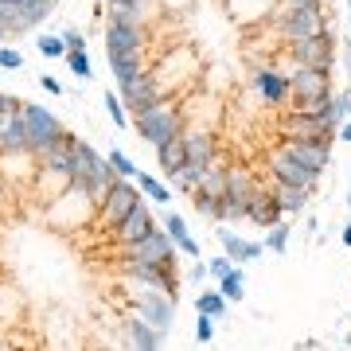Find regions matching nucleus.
Returning <instances> with one entry per match:
<instances>
[{"label":"nucleus","mask_w":351,"mask_h":351,"mask_svg":"<svg viewBox=\"0 0 351 351\" xmlns=\"http://www.w3.org/2000/svg\"><path fill=\"white\" fill-rule=\"evenodd\" d=\"M152 230H156V219H152V211L141 203V207H133L121 223L113 226V239L121 242V246H137L141 239H149Z\"/></svg>","instance_id":"obj_11"},{"label":"nucleus","mask_w":351,"mask_h":351,"mask_svg":"<svg viewBox=\"0 0 351 351\" xmlns=\"http://www.w3.org/2000/svg\"><path fill=\"white\" fill-rule=\"evenodd\" d=\"M172 184L176 188H184V191H195V184H199V168H195V164H184V168L172 176Z\"/></svg>","instance_id":"obj_36"},{"label":"nucleus","mask_w":351,"mask_h":351,"mask_svg":"<svg viewBox=\"0 0 351 351\" xmlns=\"http://www.w3.org/2000/svg\"><path fill=\"white\" fill-rule=\"evenodd\" d=\"M101 101H106V110H110L113 125H117V129H125V121H129V117H125V106H121V101L113 98V94H106V98H101Z\"/></svg>","instance_id":"obj_39"},{"label":"nucleus","mask_w":351,"mask_h":351,"mask_svg":"<svg viewBox=\"0 0 351 351\" xmlns=\"http://www.w3.org/2000/svg\"><path fill=\"white\" fill-rule=\"evenodd\" d=\"M4 121H8V117H4V113H0V129H4Z\"/></svg>","instance_id":"obj_48"},{"label":"nucleus","mask_w":351,"mask_h":351,"mask_svg":"<svg viewBox=\"0 0 351 351\" xmlns=\"http://www.w3.org/2000/svg\"><path fill=\"white\" fill-rule=\"evenodd\" d=\"M164 230L172 234V242L180 246V254H188V258H199V242L188 234V219H184V215L168 211V215H164Z\"/></svg>","instance_id":"obj_25"},{"label":"nucleus","mask_w":351,"mask_h":351,"mask_svg":"<svg viewBox=\"0 0 351 351\" xmlns=\"http://www.w3.org/2000/svg\"><path fill=\"white\" fill-rule=\"evenodd\" d=\"M324 32V12L320 4H308V8H293V12L281 16V36L289 43H301V39H313Z\"/></svg>","instance_id":"obj_8"},{"label":"nucleus","mask_w":351,"mask_h":351,"mask_svg":"<svg viewBox=\"0 0 351 351\" xmlns=\"http://www.w3.org/2000/svg\"><path fill=\"white\" fill-rule=\"evenodd\" d=\"M242 281H246V277H242V269L234 265L226 277H219V293H223L230 304H242L246 301V285H242Z\"/></svg>","instance_id":"obj_29"},{"label":"nucleus","mask_w":351,"mask_h":351,"mask_svg":"<svg viewBox=\"0 0 351 351\" xmlns=\"http://www.w3.org/2000/svg\"><path fill=\"white\" fill-rule=\"evenodd\" d=\"M39 51H43L47 59H66V43H63V36H39Z\"/></svg>","instance_id":"obj_34"},{"label":"nucleus","mask_w":351,"mask_h":351,"mask_svg":"<svg viewBox=\"0 0 351 351\" xmlns=\"http://www.w3.org/2000/svg\"><path fill=\"white\" fill-rule=\"evenodd\" d=\"M66 66H71L78 78H94V66H90L86 51H66Z\"/></svg>","instance_id":"obj_33"},{"label":"nucleus","mask_w":351,"mask_h":351,"mask_svg":"<svg viewBox=\"0 0 351 351\" xmlns=\"http://www.w3.org/2000/svg\"><path fill=\"white\" fill-rule=\"evenodd\" d=\"M351 117V94H332V125H343Z\"/></svg>","instance_id":"obj_35"},{"label":"nucleus","mask_w":351,"mask_h":351,"mask_svg":"<svg viewBox=\"0 0 351 351\" xmlns=\"http://www.w3.org/2000/svg\"><path fill=\"white\" fill-rule=\"evenodd\" d=\"M75 145H78V137H71V133L63 129V137H59L47 152H43V168L71 180V172H75Z\"/></svg>","instance_id":"obj_19"},{"label":"nucleus","mask_w":351,"mask_h":351,"mask_svg":"<svg viewBox=\"0 0 351 351\" xmlns=\"http://www.w3.org/2000/svg\"><path fill=\"white\" fill-rule=\"evenodd\" d=\"M125 277L129 281H141L145 289H168V293H176V269H168V265H149V262H129L125 258Z\"/></svg>","instance_id":"obj_14"},{"label":"nucleus","mask_w":351,"mask_h":351,"mask_svg":"<svg viewBox=\"0 0 351 351\" xmlns=\"http://www.w3.org/2000/svg\"><path fill=\"white\" fill-rule=\"evenodd\" d=\"M246 223L262 226V230L285 223V211H281V203H277V195H274V184H269V188H265V184L254 188L250 203H246Z\"/></svg>","instance_id":"obj_9"},{"label":"nucleus","mask_w":351,"mask_h":351,"mask_svg":"<svg viewBox=\"0 0 351 351\" xmlns=\"http://www.w3.org/2000/svg\"><path fill=\"white\" fill-rule=\"evenodd\" d=\"M274 195H277V203H281V211L285 215H297L304 203H308L313 188H293V184H277L274 180Z\"/></svg>","instance_id":"obj_27"},{"label":"nucleus","mask_w":351,"mask_h":351,"mask_svg":"<svg viewBox=\"0 0 351 351\" xmlns=\"http://www.w3.org/2000/svg\"><path fill=\"white\" fill-rule=\"evenodd\" d=\"M289 86H293V110H301L304 101L332 98L328 71H320V66H297V71L289 75Z\"/></svg>","instance_id":"obj_7"},{"label":"nucleus","mask_w":351,"mask_h":351,"mask_svg":"<svg viewBox=\"0 0 351 351\" xmlns=\"http://www.w3.org/2000/svg\"><path fill=\"white\" fill-rule=\"evenodd\" d=\"M281 137L285 141H316V145H332L336 125H328L324 117H316V113L289 110V117L281 121Z\"/></svg>","instance_id":"obj_6"},{"label":"nucleus","mask_w":351,"mask_h":351,"mask_svg":"<svg viewBox=\"0 0 351 351\" xmlns=\"http://www.w3.org/2000/svg\"><path fill=\"white\" fill-rule=\"evenodd\" d=\"M348 12H351V0H348Z\"/></svg>","instance_id":"obj_49"},{"label":"nucleus","mask_w":351,"mask_h":351,"mask_svg":"<svg viewBox=\"0 0 351 351\" xmlns=\"http://www.w3.org/2000/svg\"><path fill=\"white\" fill-rule=\"evenodd\" d=\"M230 269H234V262H230L226 254H223V258H211V262H207V274H211L215 281H219V277H226Z\"/></svg>","instance_id":"obj_40"},{"label":"nucleus","mask_w":351,"mask_h":351,"mask_svg":"<svg viewBox=\"0 0 351 351\" xmlns=\"http://www.w3.org/2000/svg\"><path fill=\"white\" fill-rule=\"evenodd\" d=\"M184 141H188V164L207 168V164L219 160V141H215V133H207V129L188 133V129H184Z\"/></svg>","instance_id":"obj_21"},{"label":"nucleus","mask_w":351,"mask_h":351,"mask_svg":"<svg viewBox=\"0 0 351 351\" xmlns=\"http://www.w3.org/2000/svg\"><path fill=\"white\" fill-rule=\"evenodd\" d=\"M98 351H110V348H98Z\"/></svg>","instance_id":"obj_51"},{"label":"nucleus","mask_w":351,"mask_h":351,"mask_svg":"<svg viewBox=\"0 0 351 351\" xmlns=\"http://www.w3.org/2000/svg\"><path fill=\"white\" fill-rule=\"evenodd\" d=\"M160 339H164L160 332L152 324H145L141 316H129L125 320V343L133 351H160Z\"/></svg>","instance_id":"obj_22"},{"label":"nucleus","mask_w":351,"mask_h":351,"mask_svg":"<svg viewBox=\"0 0 351 351\" xmlns=\"http://www.w3.org/2000/svg\"><path fill=\"white\" fill-rule=\"evenodd\" d=\"M133 121H137V133L149 141L152 149H160V145H168L172 137L184 133V121H180L176 106H168V101H156L152 110H145L141 117H133Z\"/></svg>","instance_id":"obj_1"},{"label":"nucleus","mask_w":351,"mask_h":351,"mask_svg":"<svg viewBox=\"0 0 351 351\" xmlns=\"http://www.w3.org/2000/svg\"><path fill=\"white\" fill-rule=\"evenodd\" d=\"M176 254H180V246L172 242V234L168 230H152L149 239H141L137 246H125V258L129 262H149V265H168V269H176Z\"/></svg>","instance_id":"obj_5"},{"label":"nucleus","mask_w":351,"mask_h":351,"mask_svg":"<svg viewBox=\"0 0 351 351\" xmlns=\"http://www.w3.org/2000/svg\"><path fill=\"white\" fill-rule=\"evenodd\" d=\"M110 4H125V8H133L137 16H145V12H149V0H110Z\"/></svg>","instance_id":"obj_44"},{"label":"nucleus","mask_w":351,"mask_h":351,"mask_svg":"<svg viewBox=\"0 0 351 351\" xmlns=\"http://www.w3.org/2000/svg\"><path fill=\"white\" fill-rule=\"evenodd\" d=\"M137 188H145V195H152L156 203H168V199H172V188H164L160 180H156V176H149V172L137 176Z\"/></svg>","instance_id":"obj_30"},{"label":"nucleus","mask_w":351,"mask_h":351,"mask_svg":"<svg viewBox=\"0 0 351 351\" xmlns=\"http://www.w3.org/2000/svg\"><path fill=\"white\" fill-rule=\"evenodd\" d=\"M106 47H110V55H137L145 47V32H141V24H110Z\"/></svg>","instance_id":"obj_17"},{"label":"nucleus","mask_w":351,"mask_h":351,"mask_svg":"<svg viewBox=\"0 0 351 351\" xmlns=\"http://www.w3.org/2000/svg\"><path fill=\"white\" fill-rule=\"evenodd\" d=\"M125 351H133V348H129V343H125Z\"/></svg>","instance_id":"obj_50"},{"label":"nucleus","mask_w":351,"mask_h":351,"mask_svg":"<svg viewBox=\"0 0 351 351\" xmlns=\"http://www.w3.org/2000/svg\"><path fill=\"white\" fill-rule=\"evenodd\" d=\"M121 98H125V110L133 113V117H141L145 110H152L156 101H164L160 86H156V78L145 71V75L137 78V82H129V86H121Z\"/></svg>","instance_id":"obj_12"},{"label":"nucleus","mask_w":351,"mask_h":351,"mask_svg":"<svg viewBox=\"0 0 351 351\" xmlns=\"http://www.w3.org/2000/svg\"><path fill=\"white\" fill-rule=\"evenodd\" d=\"M215 234H219V242H223V250H226V258L234 265H242V262H258L262 258V250L265 246H258V242H246V239H239L230 226H223V223H215Z\"/></svg>","instance_id":"obj_18"},{"label":"nucleus","mask_w":351,"mask_h":351,"mask_svg":"<svg viewBox=\"0 0 351 351\" xmlns=\"http://www.w3.org/2000/svg\"><path fill=\"white\" fill-rule=\"evenodd\" d=\"M226 308H230V301H226L219 289H207V293L195 297V313L211 316V320H226Z\"/></svg>","instance_id":"obj_28"},{"label":"nucleus","mask_w":351,"mask_h":351,"mask_svg":"<svg viewBox=\"0 0 351 351\" xmlns=\"http://www.w3.org/2000/svg\"><path fill=\"white\" fill-rule=\"evenodd\" d=\"M336 133H339V137H343V141H351V121H343V125H339Z\"/></svg>","instance_id":"obj_46"},{"label":"nucleus","mask_w":351,"mask_h":351,"mask_svg":"<svg viewBox=\"0 0 351 351\" xmlns=\"http://www.w3.org/2000/svg\"><path fill=\"white\" fill-rule=\"evenodd\" d=\"M16 152H27V125L24 113H12L4 129H0V156H16Z\"/></svg>","instance_id":"obj_23"},{"label":"nucleus","mask_w":351,"mask_h":351,"mask_svg":"<svg viewBox=\"0 0 351 351\" xmlns=\"http://www.w3.org/2000/svg\"><path fill=\"white\" fill-rule=\"evenodd\" d=\"M254 86H258V94H262L269 106H281V101L293 98V86H289V75H277V71H269V66H262V71H254Z\"/></svg>","instance_id":"obj_20"},{"label":"nucleus","mask_w":351,"mask_h":351,"mask_svg":"<svg viewBox=\"0 0 351 351\" xmlns=\"http://www.w3.org/2000/svg\"><path fill=\"white\" fill-rule=\"evenodd\" d=\"M133 207H141V188H133V180H113L110 191L98 203V219L106 226H117Z\"/></svg>","instance_id":"obj_4"},{"label":"nucleus","mask_w":351,"mask_h":351,"mask_svg":"<svg viewBox=\"0 0 351 351\" xmlns=\"http://www.w3.org/2000/svg\"><path fill=\"white\" fill-rule=\"evenodd\" d=\"M110 71L117 78V86H129V82H137L145 75V55H110Z\"/></svg>","instance_id":"obj_26"},{"label":"nucleus","mask_w":351,"mask_h":351,"mask_svg":"<svg viewBox=\"0 0 351 351\" xmlns=\"http://www.w3.org/2000/svg\"><path fill=\"white\" fill-rule=\"evenodd\" d=\"M289 246V223H277L269 226V234H265V250H274V254H285Z\"/></svg>","instance_id":"obj_32"},{"label":"nucleus","mask_w":351,"mask_h":351,"mask_svg":"<svg viewBox=\"0 0 351 351\" xmlns=\"http://www.w3.org/2000/svg\"><path fill=\"white\" fill-rule=\"evenodd\" d=\"M258 184H262V180H258L250 168H242V164H230V168H226V191H223V199H226V203H239V207H246Z\"/></svg>","instance_id":"obj_16"},{"label":"nucleus","mask_w":351,"mask_h":351,"mask_svg":"<svg viewBox=\"0 0 351 351\" xmlns=\"http://www.w3.org/2000/svg\"><path fill=\"white\" fill-rule=\"evenodd\" d=\"M339 239H343V246H348V250H351V223L343 226V234H339Z\"/></svg>","instance_id":"obj_47"},{"label":"nucleus","mask_w":351,"mask_h":351,"mask_svg":"<svg viewBox=\"0 0 351 351\" xmlns=\"http://www.w3.org/2000/svg\"><path fill=\"white\" fill-rule=\"evenodd\" d=\"M281 149L301 164V168H308V172H316V176L324 172L328 160H332V145H316V141H285Z\"/></svg>","instance_id":"obj_15"},{"label":"nucleus","mask_w":351,"mask_h":351,"mask_svg":"<svg viewBox=\"0 0 351 351\" xmlns=\"http://www.w3.org/2000/svg\"><path fill=\"white\" fill-rule=\"evenodd\" d=\"M39 82H43V90H51V94H63V82H59L55 75H43Z\"/></svg>","instance_id":"obj_45"},{"label":"nucleus","mask_w":351,"mask_h":351,"mask_svg":"<svg viewBox=\"0 0 351 351\" xmlns=\"http://www.w3.org/2000/svg\"><path fill=\"white\" fill-rule=\"evenodd\" d=\"M110 24H141V16L125 4H110Z\"/></svg>","instance_id":"obj_37"},{"label":"nucleus","mask_w":351,"mask_h":351,"mask_svg":"<svg viewBox=\"0 0 351 351\" xmlns=\"http://www.w3.org/2000/svg\"><path fill=\"white\" fill-rule=\"evenodd\" d=\"M308 4H316V0H281V8H277V16L293 12V8H308Z\"/></svg>","instance_id":"obj_43"},{"label":"nucleus","mask_w":351,"mask_h":351,"mask_svg":"<svg viewBox=\"0 0 351 351\" xmlns=\"http://www.w3.org/2000/svg\"><path fill=\"white\" fill-rule=\"evenodd\" d=\"M110 164H113V172L121 176V180H133V184H137L141 168H137V164H133V160H129L125 152H117V149H113V152H110Z\"/></svg>","instance_id":"obj_31"},{"label":"nucleus","mask_w":351,"mask_h":351,"mask_svg":"<svg viewBox=\"0 0 351 351\" xmlns=\"http://www.w3.org/2000/svg\"><path fill=\"white\" fill-rule=\"evenodd\" d=\"M20 113H24V125H27V152L43 156L55 141L63 137V125H59V121H55V113H47L43 106L24 101V106H20Z\"/></svg>","instance_id":"obj_2"},{"label":"nucleus","mask_w":351,"mask_h":351,"mask_svg":"<svg viewBox=\"0 0 351 351\" xmlns=\"http://www.w3.org/2000/svg\"><path fill=\"white\" fill-rule=\"evenodd\" d=\"M0 66H4V71H20V66H24V59H20V51L0 47Z\"/></svg>","instance_id":"obj_41"},{"label":"nucleus","mask_w":351,"mask_h":351,"mask_svg":"<svg viewBox=\"0 0 351 351\" xmlns=\"http://www.w3.org/2000/svg\"><path fill=\"white\" fill-rule=\"evenodd\" d=\"M63 43H66V51H86L82 47V32H75V27H66L63 32Z\"/></svg>","instance_id":"obj_42"},{"label":"nucleus","mask_w":351,"mask_h":351,"mask_svg":"<svg viewBox=\"0 0 351 351\" xmlns=\"http://www.w3.org/2000/svg\"><path fill=\"white\" fill-rule=\"evenodd\" d=\"M195 339H199V343H211V339H215V320H211V316L195 313Z\"/></svg>","instance_id":"obj_38"},{"label":"nucleus","mask_w":351,"mask_h":351,"mask_svg":"<svg viewBox=\"0 0 351 351\" xmlns=\"http://www.w3.org/2000/svg\"><path fill=\"white\" fill-rule=\"evenodd\" d=\"M265 164H269V172H274L277 184H293V188H313L320 176L308 172V168H301V164L293 160L285 149H274L269 156H265Z\"/></svg>","instance_id":"obj_10"},{"label":"nucleus","mask_w":351,"mask_h":351,"mask_svg":"<svg viewBox=\"0 0 351 351\" xmlns=\"http://www.w3.org/2000/svg\"><path fill=\"white\" fill-rule=\"evenodd\" d=\"M156 164L164 168V176H168V180H172V176L180 172L184 164H188V141H184V133H180V137H172L168 145H160V149H156Z\"/></svg>","instance_id":"obj_24"},{"label":"nucleus","mask_w":351,"mask_h":351,"mask_svg":"<svg viewBox=\"0 0 351 351\" xmlns=\"http://www.w3.org/2000/svg\"><path fill=\"white\" fill-rule=\"evenodd\" d=\"M293 59L301 66H320V71H328V66H332V32L324 27L320 36L293 43Z\"/></svg>","instance_id":"obj_13"},{"label":"nucleus","mask_w":351,"mask_h":351,"mask_svg":"<svg viewBox=\"0 0 351 351\" xmlns=\"http://www.w3.org/2000/svg\"><path fill=\"white\" fill-rule=\"evenodd\" d=\"M133 304H137L141 320H145V324H152L160 336H168V332H172L176 293H168V289H141L137 297H133Z\"/></svg>","instance_id":"obj_3"}]
</instances>
